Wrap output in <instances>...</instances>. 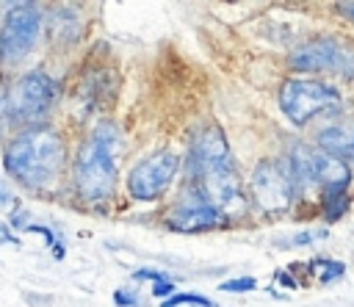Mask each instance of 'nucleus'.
<instances>
[{
	"mask_svg": "<svg viewBox=\"0 0 354 307\" xmlns=\"http://www.w3.org/2000/svg\"><path fill=\"white\" fill-rule=\"evenodd\" d=\"M252 202L268 213V216H279L293 205V177L288 171V166L277 163V160H263L257 163V169L252 171Z\"/></svg>",
	"mask_w": 354,
	"mask_h": 307,
	"instance_id": "nucleus-9",
	"label": "nucleus"
},
{
	"mask_svg": "<svg viewBox=\"0 0 354 307\" xmlns=\"http://www.w3.org/2000/svg\"><path fill=\"white\" fill-rule=\"evenodd\" d=\"M177 169H180V158L171 149H158V152L141 158L130 169V174H127V191H130V196H136L141 202L158 199L174 183Z\"/></svg>",
	"mask_w": 354,
	"mask_h": 307,
	"instance_id": "nucleus-7",
	"label": "nucleus"
},
{
	"mask_svg": "<svg viewBox=\"0 0 354 307\" xmlns=\"http://www.w3.org/2000/svg\"><path fill=\"white\" fill-rule=\"evenodd\" d=\"M313 266H315V268H324L321 282H332L335 277L346 274V266H343V263H337V260H329V257H318V260H313Z\"/></svg>",
	"mask_w": 354,
	"mask_h": 307,
	"instance_id": "nucleus-16",
	"label": "nucleus"
},
{
	"mask_svg": "<svg viewBox=\"0 0 354 307\" xmlns=\"http://www.w3.org/2000/svg\"><path fill=\"white\" fill-rule=\"evenodd\" d=\"M318 147L326 155L343 160V155H354V124H332L318 133Z\"/></svg>",
	"mask_w": 354,
	"mask_h": 307,
	"instance_id": "nucleus-13",
	"label": "nucleus"
},
{
	"mask_svg": "<svg viewBox=\"0 0 354 307\" xmlns=\"http://www.w3.org/2000/svg\"><path fill=\"white\" fill-rule=\"evenodd\" d=\"M196 180V191L221 213V216H241L246 213V194L241 188V177L232 166V160L216 163L205 169Z\"/></svg>",
	"mask_w": 354,
	"mask_h": 307,
	"instance_id": "nucleus-8",
	"label": "nucleus"
},
{
	"mask_svg": "<svg viewBox=\"0 0 354 307\" xmlns=\"http://www.w3.org/2000/svg\"><path fill=\"white\" fill-rule=\"evenodd\" d=\"M113 301H116L119 307H133V304H136V296H133L130 290H124V288H119V290L113 293Z\"/></svg>",
	"mask_w": 354,
	"mask_h": 307,
	"instance_id": "nucleus-19",
	"label": "nucleus"
},
{
	"mask_svg": "<svg viewBox=\"0 0 354 307\" xmlns=\"http://www.w3.org/2000/svg\"><path fill=\"white\" fill-rule=\"evenodd\" d=\"M340 105V91L324 80L288 77L279 89V108L293 124H307L318 113L335 111Z\"/></svg>",
	"mask_w": 354,
	"mask_h": 307,
	"instance_id": "nucleus-5",
	"label": "nucleus"
},
{
	"mask_svg": "<svg viewBox=\"0 0 354 307\" xmlns=\"http://www.w3.org/2000/svg\"><path fill=\"white\" fill-rule=\"evenodd\" d=\"M119 149L122 133L113 124H97L80 144L72 166V183L80 199L105 202L119 180Z\"/></svg>",
	"mask_w": 354,
	"mask_h": 307,
	"instance_id": "nucleus-2",
	"label": "nucleus"
},
{
	"mask_svg": "<svg viewBox=\"0 0 354 307\" xmlns=\"http://www.w3.org/2000/svg\"><path fill=\"white\" fill-rule=\"evenodd\" d=\"M321 202H324L326 218H340L346 213V207H348L346 194H329V196H321Z\"/></svg>",
	"mask_w": 354,
	"mask_h": 307,
	"instance_id": "nucleus-15",
	"label": "nucleus"
},
{
	"mask_svg": "<svg viewBox=\"0 0 354 307\" xmlns=\"http://www.w3.org/2000/svg\"><path fill=\"white\" fill-rule=\"evenodd\" d=\"M166 224L177 232H205L221 227L224 216L196 188H191L171 205V210L166 213Z\"/></svg>",
	"mask_w": 354,
	"mask_h": 307,
	"instance_id": "nucleus-11",
	"label": "nucleus"
},
{
	"mask_svg": "<svg viewBox=\"0 0 354 307\" xmlns=\"http://www.w3.org/2000/svg\"><path fill=\"white\" fill-rule=\"evenodd\" d=\"M290 66L299 72H332L354 77V53L335 39H313L290 53Z\"/></svg>",
	"mask_w": 354,
	"mask_h": 307,
	"instance_id": "nucleus-10",
	"label": "nucleus"
},
{
	"mask_svg": "<svg viewBox=\"0 0 354 307\" xmlns=\"http://www.w3.org/2000/svg\"><path fill=\"white\" fill-rule=\"evenodd\" d=\"M180 304H194V307H216V301L199 296V293H171L169 299L160 301V307H180Z\"/></svg>",
	"mask_w": 354,
	"mask_h": 307,
	"instance_id": "nucleus-14",
	"label": "nucleus"
},
{
	"mask_svg": "<svg viewBox=\"0 0 354 307\" xmlns=\"http://www.w3.org/2000/svg\"><path fill=\"white\" fill-rule=\"evenodd\" d=\"M288 171L293 177V188H318L321 196L329 194H346L351 171L346 166V160L326 155L324 149H310L304 144H299L290 152L288 160Z\"/></svg>",
	"mask_w": 354,
	"mask_h": 307,
	"instance_id": "nucleus-3",
	"label": "nucleus"
},
{
	"mask_svg": "<svg viewBox=\"0 0 354 307\" xmlns=\"http://www.w3.org/2000/svg\"><path fill=\"white\" fill-rule=\"evenodd\" d=\"M55 97H58V86L50 75L28 72L8 89L6 100H3V113L17 124L36 127V122L44 119L50 113V108L55 105Z\"/></svg>",
	"mask_w": 354,
	"mask_h": 307,
	"instance_id": "nucleus-4",
	"label": "nucleus"
},
{
	"mask_svg": "<svg viewBox=\"0 0 354 307\" xmlns=\"http://www.w3.org/2000/svg\"><path fill=\"white\" fill-rule=\"evenodd\" d=\"M337 8H340V11H343L348 19H354V3H340Z\"/></svg>",
	"mask_w": 354,
	"mask_h": 307,
	"instance_id": "nucleus-20",
	"label": "nucleus"
},
{
	"mask_svg": "<svg viewBox=\"0 0 354 307\" xmlns=\"http://www.w3.org/2000/svg\"><path fill=\"white\" fill-rule=\"evenodd\" d=\"M0 202H14V196L6 191V185H3V183H0Z\"/></svg>",
	"mask_w": 354,
	"mask_h": 307,
	"instance_id": "nucleus-21",
	"label": "nucleus"
},
{
	"mask_svg": "<svg viewBox=\"0 0 354 307\" xmlns=\"http://www.w3.org/2000/svg\"><path fill=\"white\" fill-rule=\"evenodd\" d=\"M169 293H171V279H169V277L152 282V296H163V299H169Z\"/></svg>",
	"mask_w": 354,
	"mask_h": 307,
	"instance_id": "nucleus-18",
	"label": "nucleus"
},
{
	"mask_svg": "<svg viewBox=\"0 0 354 307\" xmlns=\"http://www.w3.org/2000/svg\"><path fill=\"white\" fill-rule=\"evenodd\" d=\"M254 288H257L254 277H238V279L221 282V290H232V293H246V290H254Z\"/></svg>",
	"mask_w": 354,
	"mask_h": 307,
	"instance_id": "nucleus-17",
	"label": "nucleus"
},
{
	"mask_svg": "<svg viewBox=\"0 0 354 307\" xmlns=\"http://www.w3.org/2000/svg\"><path fill=\"white\" fill-rule=\"evenodd\" d=\"M6 171L30 191L50 188L66 163V144L58 130L36 124L17 133L3 155Z\"/></svg>",
	"mask_w": 354,
	"mask_h": 307,
	"instance_id": "nucleus-1",
	"label": "nucleus"
},
{
	"mask_svg": "<svg viewBox=\"0 0 354 307\" xmlns=\"http://www.w3.org/2000/svg\"><path fill=\"white\" fill-rule=\"evenodd\" d=\"M41 33V8L33 3H17L8 8L0 28V64L14 66L36 47Z\"/></svg>",
	"mask_w": 354,
	"mask_h": 307,
	"instance_id": "nucleus-6",
	"label": "nucleus"
},
{
	"mask_svg": "<svg viewBox=\"0 0 354 307\" xmlns=\"http://www.w3.org/2000/svg\"><path fill=\"white\" fill-rule=\"evenodd\" d=\"M230 160V147H227V138L221 133V127L210 124L205 127L196 138H194V147L188 152V169L194 177H199L205 169L216 166V163H224Z\"/></svg>",
	"mask_w": 354,
	"mask_h": 307,
	"instance_id": "nucleus-12",
	"label": "nucleus"
}]
</instances>
